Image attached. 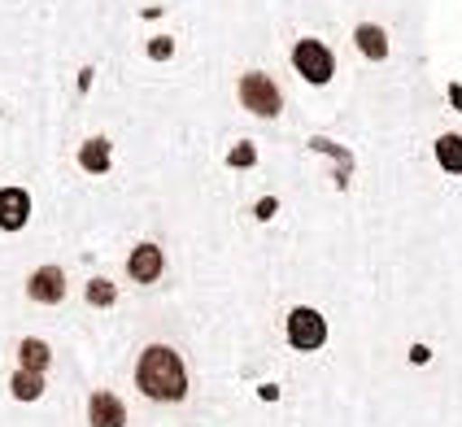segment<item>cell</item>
<instances>
[{
  "mask_svg": "<svg viewBox=\"0 0 462 427\" xmlns=\"http://www.w3.org/2000/svg\"><path fill=\"white\" fill-rule=\"evenodd\" d=\"M135 384H140V393L153 397V402H183V397H188V371H183L180 353L166 349V345H149V349L140 353Z\"/></svg>",
  "mask_w": 462,
  "mask_h": 427,
  "instance_id": "obj_1",
  "label": "cell"
},
{
  "mask_svg": "<svg viewBox=\"0 0 462 427\" xmlns=\"http://www.w3.org/2000/svg\"><path fill=\"white\" fill-rule=\"evenodd\" d=\"M323 340H328V323H323L319 310H292L288 314V345L292 349H323Z\"/></svg>",
  "mask_w": 462,
  "mask_h": 427,
  "instance_id": "obj_2",
  "label": "cell"
},
{
  "mask_svg": "<svg viewBox=\"0 0 462 427\" xmlns=\"http://www.w3.org/2000/svg\"><path fill=\"white\" fill-rule=\"evenodd\" d=\"M240 101H245V109H254V114H262V118H275V114L283 109L280 88H275L266 75H245L240 79Z\"/></svg>",
  "mask_w": 462,
  "mask_h": 427,
  "instance_id": "obj_3",
  "label": "cell"
},
{
  "mask_svg": "<svg viewBox=\"0 0 462 427\" xmlns=\"http://www.w3.org/2000/svg\"><path fill=\"white\" fill-rule=\"evenodd\" d=\"M292 66H297L310 83H328V79H332V70H336L328 44H319V40H301V44L292 49Z\"/></svg>",
  "mask_w": 462,
  "mask_h": 427,
  "instance_id": "obj_4",
  "label": "cell"
},
{
  "mask_svg": "<svg viewBox=\"0 0 462 427\" xmlns=\"http://www.w3.org/2000/svg\"><path fill=\"white\" fill-rule=\"evenodd\" d=\"M26 297L40 305H57L66 297V275H61L57 266H40L35 275L26 279Z\"/></svg>",
  "mask_w": 462,
  "mask_h": 427,
  "instance_id": "obj_5",
  "label": "cell"
},
{
  "mask_svg": "<svg viewBox=\"0 0 462 427\" xmlns=\"http://www.w3.org/2000/svg\"><path fill=\"white\" fill-rule=\"evenodd\" d=\"M31 218V197L23 188H0V231H23Z\"/></svg>",
  "mask_w": 462,
  "mask_h": 427,
  "instance_id": "obj_6",
  "label": "cell"
},
{
  "mask_svg": "<svg viewBox=\"0 0 462 427\" xmlns=\"http://www.w3.org/2000/svg\"><path fill=\"white\" fill-rule=\"evenodd\" d=\"M88 423L92 427H123L127 423V410H123V402H118L114 393H92V402H88Z\"/></svg>",
  "mask_w": 462,
  "mask_h": 427,
  "instance_id": "obj_7",
  "label": "cell"
},
{
  "mask_svg": "<svg viewBox=\"0 0 462 427\" xmlns=\"http://www.w3.org/2000/svg\"><path fill=\"white\" fill-rule=\"evenodd\" d=\"M127 271L135 283H153V279H162V249H157V245H140V249L127 257Z\"/></svg>",
  "mask_w": 462,
  "mask_h": 427,
  "instance_id": "obj_8",
  "label": "cell"
},
{
  "mask_svg": "<svg viewBox=\"0 0 462 427\" xmlns=\"http://www.w3.org/2000/svg\"><path fill=\"white\" fill-rule=\"evenodd\" d=\"M79 166L92 171V175H105V171H109V140H101V135L88 140V144L79 149Z\"/></svg>",
  "mask_w": 462,
  "mask_h": 427,
  "instance_id": "obj_9",
  "label": "cell"
},
{
  "mask_svg": "<svg viewBox=\"0 0 462 427\" xmlns=\"http://www.w3.org/2000/svg\"><path fill=\"white\" fill-rule=\"evenodd\" d=\"M18 357H23V371H35V376H44V367L52 362L49 345H44V340H35V336L18 345Z\"/></svg>",
  "mask_w": 462,
  "mask_h": 427,
  "instance_id": "obj_10",
  "label": "cell"
},
{
  "mask_svg": "<svg viewBox=\"0 0 462 427\" xmlns=\"http://www.w3.org/2000/svg\"><path fill=\"white\" fill-rule=\"evenodd\" d=\"M437 162L449 175H462V135H440L437 140Z\"/></svg>",
  "mask_w": 462,
  "mask_h": 427,
  "instance_id": "obj_11",
  "label": "cell"
},
{
  "mask_svg": "<svg viewBox=\"0 0 462 427\" xmlns=\"http://www.w3.org/2000/svg\"><path fill=\"white\" fill-rule=\"evenodd\" d=\"M358 49L371 57V61H384L388 44H384V31L380 26H358Z\"/></svg>",
  "mask_w": 462,
  "mask_h": 427,
  "instance_id": "obj_12",
  "label": "cell"
},
{
  "mask_svg": "<svg viewBox=\"0 0 462 427\" xmlns=\"http://www.w3.org/2000/svg\"><path fill=\"white\" fill-rule=\"evenodd\" d=\"M9 388H14V397H18V402H35V397L44 393V376H35V371H18V376L9 379Z\"/></svg>",
  "mask_w": 462,
  "mask_h": 427,
  "instance_id": "obj_13",
  "label": "cell"
},
{
  "mask_svg": "<svg viewBox=\"0 0 462 427\" xmlns=\"http://www.w3.org/2000/svg\"><path fill=\"white\" fill-rule=\"evenodd\" d=\"M88 302L92 305H114V283H109V279H92V283H88Z\"/></svg>",
  "mask_w": 462,
  "mask_h": 427,
  "instance_id": "obj_14",
  "label": "cell"
},
{
  "mask_svg": "<svg viewBox=\"0 0 462 427\" xmlns=\"http://www.w3.org/2000/svg\"><path fill=\"white\" fill-rule=\"evenodd\" d=\"M231 162H236V166H249V162H254V149H236L231 153Z\"/></svg>",
  "mask_w": 462,
  "mask_h": 427,
  "instance_id": "obj_15",
  "label": "cell"
}]
</instances>
